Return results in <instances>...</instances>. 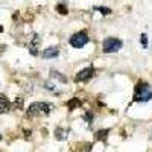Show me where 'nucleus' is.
<instances>
[{
    "label": "nucleus",
    "mask_w": 152,
    "mask_h": 152,
    "mask_svg": "<svg viewBox=\"0 0 152 152\" xmlns=\"http://www.w3.org/2000/svg\"><path fill=\"white\" fill-rule=\"evenodd\" d=\"M152 99V90L148 84H138L134 91V100L135 102H149Z\"/></svg>",
    "instance_id": "nucleus-1"
},
{
    "label": "nucleus",
    "mask_w": 152,
    "mask_h": 152,
    "mask_svg": "<svg viewBox=\"0 0 152 152\" xmlns=\"http://www.w3.org/2000/svg\"><path fill=\"white\" fill-rule=\"evenodd\" d=\"M122 46H123V43L119 40V38L110 37V38H105V40H104L102 50L105 53H116V52H119V50L122 49Z\"/></svg>",
    "instance_id": "nucleus-2"
},
{
    "label": "nucleus",
    "mask_w": 152,
    "mask_h": 152,
    "mask_svg": "<svg viewBox=\"0 0 152 152\" xmlns=\"http://www.w3.org/2000/svg\"><path fill=\"white\" fill-rule=\"evenodd\" d=\"M52 110V105L47 102H35L29 107L28 114L29 116H35V114H49Z\"/></svg>",
    "instance_id": "nucleus-3"
},
{
    "label": "nucleus",
    "mask_w": 152,
    "mask_h": 152,
    "mask_svg": "<svg viewBox=\"0 0 152 152\" xmlns=\"http://www.w3.org/2000/svg\"><path fill=\"white\" fill-rule=\"evenodd\" d=\"M87 43H88V35H87L85 32H78V34L72 35V38H70V44H72L75 49H81V47H84Z\"/></svg>",
    "instance_id": "nucleus-4"
},
{
    "label": "nucleus",
    "mask_w": 152,
    "mask_h": 152,
    "mask_svg": "<svg viewBox=\"0 0 152 152\" xmlns=\"http://www.w3.org/2000/svg\"><path fill=\"white\" fill-rule=\"evenodd\" d=\"M94 75V69L93 67H87L84 70H81L79 73H76L75 76V81H78V82H84V81H88L91 78V76Z\"/></svg>",
    "instance_id": "nucleus-5"
},
{
    "label": "nucleus",
    "mask_w": 152,
    "mask_h": 152,
    "mask_svg": "<svg viewBox=\"0 0 152 152\" xmlns=\"http://www.w3.org/2000/svg\"><path fill=\"white\" fill-rule=\"evenodd\" d=\"M59 55V49L58 47H47V49H44V52H43V58H46V59H49V58H56Z\"/></svg>",
    "instance_id": "nucleus-6"
},
{
    "label": "nucleus",
    "mask_w": 152,
    "mask_h": 152,
    "mask_svg": "<svg viewBox=\"0 0 152 152\" xmlns=\"http://www.w3.org/2000/svg\"><path fill=\"white\" fill-rule=\"evenodd\" d=\"M11 110V102L5 94H0V113H8Z\"/></svg>",
    "instance_id": "nucleus-7"
},
{
    "label": "nucleus",
    "mask_w": 152,
    "mask_h": 152,
    "mask_svg": "<svg viewBox=\"0 0 152 152\" xmlns=\"http://www.w3.org/2000/svg\"><path fill=\"white\" fill-rule=\"evenodd\" d=\"M81 105V100L79 99H76V97H73V99H70L69 100V104H67V107H69V110L72 111V110H75L76 107H79Z\"/></svg>",
    "instance_id": "nucleus-8"
},
{
    "label": "nucleus",
    "mask_w": 152,
    "mask_h": 152,
    "mask_svg": "<svg viewBox=\"0 0 152 152\" xmlns=\"http://www.w3.org/2000/svg\"><path fill=\"white\" fill-rule=\"evenodd\" d=\"M94 9H96V11H99V12H102L104 15H108V14H111V9H110V8H105V6H96Z\"/></svg>",
    "instance_id": "nucleus-9"
},
{
    "label": "nucleus",
    "mask_w": 152,
    "mask_h": 152,
    "mask_svg": "<svg viewBox=\"0 0 152 152\" xmlns=\"http://www.w3.org/2000/svg\"><path fill=\"white\" fill-rule=\"evenodd\" d=\"M107 134H108V129H104V131H99L97 132V140H105V138H107Z\"/></svg>",
    "instance_id": "nucleus-10"
},
{
    "label": "nucleus",
    "mask_w": 152,
    "mask_h": 152,
    "mask_svg": "<svg viewBox=\"0 0 152 152\" xmlns=\"http://www.w3.org/2000/svg\"><path fill=\"white\" fill-rule=\"evenodd\" d=\"M56 11L59 12V14H64V15L67 14V8L62 6V5H58V6H56Z\"/></svg>",
    "instance_id": "nucleus-11"
},
{
    "label": "nucleus",
    "mask_w": 152,
    "mask_h": 152,
    "mask_svg": "<svg viewBox=\"0 0 152 152\" xmlns=\"http://www.w3.org/2000/svg\"><path fill=\"white\" fill-rule=\"evenodd\" d=\"M52 75H53V76H56V78H58L59 81H62V82H66V81H67V79H66V76H62V75H59V73H58V72H55V70L52 72Z\"/></svg>",
    "instance_id": "nucleus-12"
},
{
    "label": "nucleus",
    "mask_w": 152,
    "mask_h": 152,
    "mask_svg": "<svg viewBox=\"0 0 152 152\" xmlns=\"http://www.w3.org/2000/svg\"><path fill=\"white\" fill-rule=\"evenodd\" d=\"M142 44H143V47H148V35L146 34L142 35Z\"/></svg>",
    "instance_id": "nucleus-13"
},
{
    "label": "nucleus",
    "mask_w": 152,
    "mask_h": 152,
    "mask_svg": "<svg viewBox=\"0 0 152 152\" xmlns=\"http://www.w3.org/2000/svg\"><path fill=\"white\" fill-rule=\"evenodd\" d=\"M84 119L87 120V123H91V119H93V116H91V114H88V113H87L85 116H84Z\"/></svg>",
    "instance_id": "nucleus-14"
},
{
    "label": "nucleus",
    "mask_w": 152,
    "mask_h": 152,
    "mask_svg": "<svg viewBox=\"0 0 152 152\" xmlns=\"http://www.w3.org/2000/svg\"><path fill=\"white\" fill-rule=\"evenodd\" d=\"M2 31H3V28H2V26H0V32H2Z\"/></svg>",
    "instance_id": "nucleus-15"
},
{
    "label": "nucleus",
    "mask_w": 152,
    "mask_h": 152,
    "mask_svg": "<svg viewBox=\"0 0 152 152\" xmlns=\"http://www.w3.org/2000/svg\"><path fill=\"white\" fill-rule=\"evenodd\" d=\"M0 140H2V134H0Z\"/></svg>",
    "instance_id": "nucleus-16"
}]
</instances>
